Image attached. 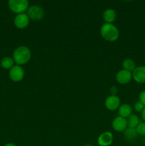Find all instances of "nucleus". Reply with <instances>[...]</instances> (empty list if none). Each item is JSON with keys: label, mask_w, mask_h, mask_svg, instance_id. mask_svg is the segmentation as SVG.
Wrapping results in <instances>:
<instances>
[{"label": "nucleus", "mask_w": 145, "mask_h": 146, "mask_svg": "<svg viewBox=\"0 0 145 146\" xmlns=\"http://www.w3.org/2000/svg\"><path fill=\"white\" fill-rule=\"evenodd\" d=\"M144 107L145 106L142 104V103L138 101V102H136V104H135L134 106V110L136 111V112L142 113V111L144 110Z\"/></svg>", "instance_id": "obj_19"}, {"label": "nucleus", "mask_w": 145, "mask_h": 146, "mask_svg": "<svg viewBox=\"0 0 145 146\" xmlns=\"http://www.w3.org/2000/svg\"><path fill=\"white\" fill-rule=\"evenodd\" d=\"M29 17L26 13L17 14L14 20V25L18 29H24L26 28L29 24Z\"/></svg>", "instance_id": "obj_6"}, {"label": "nucleus", "mask_w": 145, "mask_h": 146, "mask_svg": "<svg viewBox=\"0 0 145 146\" xmlns=\"http://www.w3.org/2000/svg\"><path fill=\"white\" fill-rule=\"evenodd\" d=\"M138 135L145 136V122H140L135 128Z\"/></svg>", "instance_id": "obj_18"}, {"label": "nucleus", "mask_w": 145, "mask_h": 146, "mask_svg": "<svg viewBox=\"0 0 145 146\" xmlns=\"http://www.w3.org/2000/svg\"><path fill=\"white\" fill-rule=\"evenodd\" d=\"M113 142V135L109 131L102 133L98 138L99 146H109Z\"/></svg>", "instance_id": "obj_9"}, {"label": "nucleus", "mask_w": 145, "mask_h": 146, "mask_svg": "<svg viewBox=\"0 0 145 146\" xmlns=\"http://www.w3.org/2000/svg\"><path fill=\"white\" fill-rule=\"evenodd\" d=\"M27 15L30 19L34 21H39L44 17V11L41 7L38 5H33L28 7L27 10Z\"/></svg>", "instance_id": "obj_4"}, {"label": "nucleus", "mask_w": 145, "mask_h": 146, "mask_svg": "<svg viewBox=\"0 0 145 146\" xmlns=\"http://www.w3.org/2000/svg\"><path fill=\"white\" fill-rule=\"evenodd\" d=\"M120 103V99L117 96L110 95L105 100V106L107 109L111 111H114L119 108Z\"/></svg>", "instance_id": "obj_7"}, {"label": "nucleus", "mask_w": 145, "mask_h": 146, "mask_svg": "<svg viewBox=\"0 0 145 146\" xmlns=\"http://www.w3.org/2000/svg\"><path fill=\"white\" fill-rule=\"evenodd\" d=\"M85 146H93V145H90V144H88V145H85Z\"/></svg>", "instance_id": "obj_24"}, {"label": "nucleus", "mask_w": 145, "mask_h": 146, "mask_svg": "<svg viewBox=\"0 0 145 146\" xmlns=\"http://www.w3.org/2000/svg\"><path fill=\"white\" fill-rule=\"evenodd\" d=\"M132 78L138 84L145 83V66L136 67L132 71Z\"/></svg>", "instance_id": "obj_11"}, {"label": "nucleus", "mask_w": 145, "mask_h": 146, "mask_svg": "<svg viewBox=\"0 0 145 146\" xmlns=\"http://www.w3.org/2000/svg\"><path fill=\"white\" fill-rule=\"evenodd\" d=\"M122 68L123 69L132 72L136 68V63L132 58H126L122 61Z\"/></svg>", "instance_id": "obj_15"}, {"label": "nucleus", "mask_w": 145, "mask_h": 146, "mask_svg": "<svg viewBox=\"0 0 145 146\" xmlns=\"http://www.w3.org/2000/svg\"><path fill=\"white\" fill-rule=\"evenodd\" d=\"M139 101L145 106V91H142L139 95Z\"/></svg>", "instance_id": "obj_20"}, {"label": "nucleus", "mask_w": 145, "mask_h": 146, "mask_svg": "<svg viewBox=\"0 0 145 146\" xmlns=\"http://www.w3.org/2000/svg\"><path fill=\"white\" fill-rule=\"evenodd\" d=\"M24 70L21 66H14L9 70V78L14 82H20L24 78Z\"/></svg>", "instance_id": "obj_5"}, {"label": "nucleus", "mask_w": 145, "mask_h": 146, "mask_svg": "<svg viewBox=\"0 0 145 146\" xmlns=\"http://www.w3.org/2000/svg\"><path fill=\"white\" fill-rule=\"evenodd\" d=\"M100 34L102 38L109 42H114L119 38V31L113 24H104L100 28Z\"/></svg>", "instance_id": "obj_2"}, {"label": "nucleus", "mask_w": 145, "mask_h": 146, "mask_svg": "<svg viewBox=\"0 0 145 146\" xmlns=\"http://www.w3.org/2000/svg\"><path fill=\"white\" fill-rule=\"evenodd\" d=\"M127 126L130 128H136V126L140 123L139 117L135 114H132L130 116L127 118Z\"/></svg>", "instance_id": "obj_16"}, {"label": "nucleus", "mask_w": 145, "mask_h": 146, "mask_svg": "<svg viewBox=\"0 0 145 146\" xmlns=\"http://www.w3.org/2000/svg\"><path fill=\"white\" fill-rule=\"evenodd\" d=\"M117 88L116 86H112L110 88V94L112 96H117Z\"/></svg>", "instance_id": "obj_21"}, {"label": "nucleus", "mask_w": 145, "mask_h": 146, "mask_svg": "<svg viewBox=\"0 0 145 146\" xmlns=\"http://www.w3.org/2000/svg\"><path fill=\"white\" fill-rule=\"evenodd\" d=\"M14 61L13 59V58L9 56H6L4 58H3L1 60V62H0V65L4 69H11L13 66H14Z\"/></svg>", "instance_id": "obj_17"}, {"label": "nucleus", "mask_w": 145, "mask_h": 146, "mask_svg": "<svg viewBox=\"0 0 145 146\" xmlns=\"http://www.w3.org/2000/svg\"><path fill=\"white\" fill-rule=\"evenodd\" d=\"M8 5L12 12L20 14L28 10V1L27 0H10Z\"/></svg>", "instance_id": "obj_3"}, {"label": "nucleus", "mask_w": 145, "mask_h": 146, "mask_svg": "<svg viewBox=\"0 0 145 146\" xmlns=\"http://www.w3.org/2000/svg\"><path fill=\"white\" fill-rule=\"evenodd\" d=\"M141 115H142V120L144 121V122H145V107H144V108L143 111H142V114H141Z\"/></svg>", "instance_id": "obj_22"}, {"label": "nucleus", "mask_w": 145, "mask_h": 146, "mask_svg": "<svg viewBox=\"0 0 145 146\" xmlns=\"http://www.w3.org/2000/svg\"><path fill=\"white\" fill-rule=\"evenodd\" d=\"M138 133L135 128H128L124 131V137L129 142H133L137 138Z\"/></svg>", "instance_id": "obj_14"}, {"label": "nucleus", "mask_w": 145, "mask_h": 146, "mask_svg": "<svg viewBox=\"0 0 145 146\" xmlns=\"http://www.w3.org/2000/svg\"><path fill=\"white\" fill-rule=\"evenodd\" d=\"M31 58V52L28 47L20 46L17 47L13 53V59L18 66L26 64Z\"/></svg>", "instance_id": "obj_1"}, {"label": "nucleus", "mask_w": 145, "mask_h": 146, "mask_svg": "<svg viewBox=\"0 0 145 146\" xmlns=\"http://www.w3.org/2000/svg\"><path fill=\"white\" fill-rule=\"evenodd\" d=\"M4 146H17V145H16L15 144H14V143H9L6 144Z\"/></svg>", "instance_id": "obj_23"}, {"label": "nucleus", "mask_w": 145, "mask_h": 146, "mask_svg": "<svg viewBox=\"0 0 145 146\" xmlns=\"http://www.w3.org/2000/svg\"><path fill=\"white\" fill-rule=\"evenodd\" d=\"M132 108L129 104H124L119 106L118 108V113L119 116L124 118H127L128 117L132 115Z\"/></svg>", "instance_id": "obj_13"}, {"label": "nucleus", "mask_w": 145, "mask_h": 146, "mask_svg": "<svg viewBox=\"0 0 145 146\" xmlns=\"http://www.w3.org/2000/svg\"><path fill=\"white\" fill-rule=\"evenodd\" d=\"M116 81L119 84H127L131 81L132 78V73L127 70L122 69L118 71L116 74Z\"/></svg>", "instance_id": "obj_8"}, {"label": "nucleus", "mask_w": 145, "mask_h": 146, "mask_svg": "<svg viewBox=\"0 0 145 146\" xmlns=\"http://www.w3.org/2000/svg\"><path fill=\"white\" fill-rule=\"evenodd\" d=\"M102 18L106 24H112L117 19L116 11L112 9H107L103 11Z\"/></svg>", "instance_id": "obj_12"}, {"label": "nucleus", "mask_w": 145, "mask_h": 146, "mask_svg": "<svg viewBox=\"0 0 145 146\" xmlns=\"http://www.w3.org/2000/svg\"><path fill=\"white\" fill-rule=\"evenodd\" d=\"M112 128L117 132H124L127 127L126 118H124L121 116L116 117L112 121Z\"/></svg>", "instance_id": "obj_10"}]
</instances>
